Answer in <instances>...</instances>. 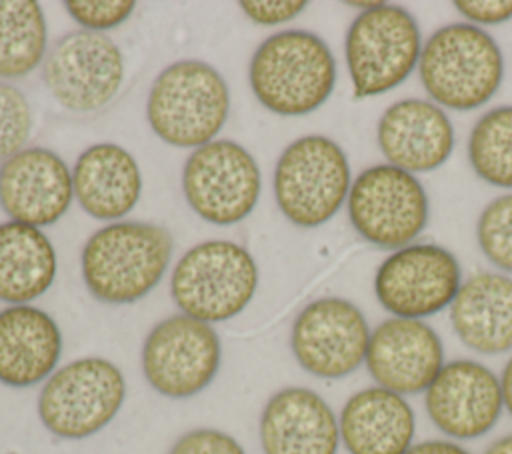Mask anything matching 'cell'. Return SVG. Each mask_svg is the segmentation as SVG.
<instances>
[{
	"mask_svg": "<svg viewBox=\"0 0 512 454\" xmlns=\"http://www.w3.org/2000/svg\"><path fill=\"white\" fill-rule=\"evenodd\" d=\"M174 240L152 222L118 220L98 228L82 248L88 292L106 304H132L162 280Z\"/></svg>",
	"mask_w": 512,
	"mask_h": 454,
	"instance_id": "6da1fadb",
	"label": "cell"
},
{
	"mask_svg": "<svg viewBox=\"0 0 512 454\" xmlns=\"http://www.w3.org/2000/svg\"><path fill=\"white\" fill-rule=\"evenodd\" d=\"M248 78L256 100L266 110L304 116L330 98L336 86V60L314 32L282 30L256 48Z\"/></svg>",
	"mask_w": 512,
	"mask_h": 454,
	"instance_id": "7a4b0ae2",
	"label": "cell"
},
{
	"mask_svg": "<svg viewBox=\"0 0 512 454\" xmlns=\"http://www.w3.org/2000/svg\"><path fill=\"white\" fill-rule=\"evenodd\" d=\"M418 76L440 108L476 110L490 102L502 84V50L480 26L454 22L422 44Z\"/></svg>",
	"mask_w": 512,
	"mask_h": 454,
	"instance_id": "3957f363",
	"label": "cell"
},
{
	"mask_svg": "<svg viewBox=\"0 0 512 454\" xmlns=\"http://www.w3.org/2000/svg\"><path fill=\"white\" fill-rule=\"evenodd\" d=\"M230 112L222 74L196 58L168 64L152 82L146 118L152 132L176 148H200L216 140Z\"/></svg>",
	"mask_w": 512,
	"mask_h": 454,
	"instance_id": "277c9868",
	"label": "cell"
},
{
	"mask_svg": "<svg viewBox=\"0 0 512 454\" xmlns=\"http://www.w3.org/2000/svg\"><path fill=\"white\" fill-rule=\"evenodd\" d=\"M258 266L232 240H206L188 248L170 276V296L182 314L206 324L238 316L254 298Z\"/></svg>",
	"mask_w": 512,
	"mask_h": 454,
	"instance_id": "5b68a950",
	"label": "cell"
},
{
	"mask_svg": "<svg viewBox=\"0 0 512 454\" xmlns=\"http://www.w3.org/2000/svg\"><path fill=\"white\" fill-rule=\"evenodd\" d=\"M350 164L332 138L300 136L280 154L274 196L280 212L300 228H316L336 216L348 200Z\"/></svg>",
	"mask_w": 512,
	"mask_h": 454,
	"instance_id": "8992f818",
	"label": "cell"
},
{
	"mask_svg": "<svg viewBox=\"0 0 512 454\" xmlns=\"http://www.w3.org/2000/svg\"><path fill=\"white\" fill-rule=\"evenodd\" d=\"M344 52L356 98L390 92L418 66L422 52L418 22L402 6L376 2L352 20Z\"/></svg>",
	"mask_w": 512,
	"mask_h": 454,
	"instance_id": "52a82bcc",
	"label": "cell"
},
{
	"mask_svg": "<svg viewBox=\"0 0 512 454\" xmlns=\"http://www.w3.org/2000/svg\"><path fill=\"white\" fill-rule=\"evenodd\" d=\"M126 398L122 370L100 356L72 360L42 386L38 416L62 440H82L108 426Z\"/></svg>",
	"mask_w": 512,
	"mask_h": 454,
	"instance_id": "ba28073f",
	"label": "cell"
},
{
	"mask_svg": "<svg viewBox=\"0 0 512 454\" xmlns=\"http://www.w3.org/2000/svg\"><path fill=\"white\" fill-rule=\"evenodd\" d=\"M348 218L374 246L404 248L428 222V196L416 174L392 164L362 170L348 192Z\"/></svg>",
	"mask_w": 512,
	"mask_h": 454,
	"instance_id": "9c48e42d",
	"label": "cell"
},
{
	"mask_svg": "<svg viewBox=\"0 0 512 454\" xmlns=\"http://www.w3.org/2000/svg\"><path fill=\"white\" fill-rule=\"evenodd\" d=\"M260 168L238 142L216 138L186 158L182 192L206 222L230 226L248 218L260 196Z\"/></svg>",
	"mask_w": 512,
	"mask_h": 454,
	"instance_id": "30bf717a",
	"label": "cell"
},
{
	"mask_svg": "<svg viewBox=\"0 0 512 454\" xmlns=\"http://www.w3.org/2000/svg\"><path fill=\"white\" fill-rule=\"evenodd\" d=\"M124 60L116 42L90 30L60 36L42 62V80L50 96L72 112H94L120 90Z\"/></svg>",
	"mask_w": 512,
	"mask_h": 454,
	"instance_id": "8fae6325",
	"label": "cell"
},
{
	"mask_svg": "<svg viewBox=\"0 0 512 454\" xmlns=\"http://www.w3.org/2000/svg\"><path fill=\"white\" fill-rule=\"evenodd\" d=\"M222 346L212 324L174 314L160 320L142 346L146 382L162 396L190 398L218 374Z\"/></svg>",
	"mask_w": 512,
	"mask_h": 454,
	"instance_id": "7c38bea8",
	"label": "cell"
},
{
	"mask_svg": "<svg viewBox=\"0 0 512 454\" xmlns=\"http://www.w3.org/2000/svg\"><path fill=\"white\" fill-rule=\"evenodd\" d=\"M462 286L454 254L438 244H408L392 252L376 270L374 292L396 318L422 320L448 308Z\"/></svg>",
	"mask_w": 512,
	"mask_h": 454,
	"instance_id": "4fadbf2b",
	"label": "cell"
},
{
	"mask_svg": "<svg viewBox=\"0 0 512 454\" xmlns=\"http://www.w3.org/2000/svg\"><path fill=\"white\" fill-rule=\"evenodd\" d=\"M370 334L372 330L356 304L326 296L300 310L292 324L290 348L308 374L338 380L366 360Z\"/></svg>",
	"mask_w": 512,
	"mask_h": 454,
	"instance_id": "5bb4252c",
	"label": "cell"
},
{
	"mask_svg": "<svg viewBox=\"0 0 512 454\" xmlns=\"http://www.w3.org/2000/svg\"><path fill=\"white\" fill-rule=\"evenodd\" d=\"M424 406L430 422L448 438H480L500 420V378L476 360H450L426 388Z\"/></svg>",
	"mask_w": 512,
	"mask_h": 454,
	"instance_id": "9a60e30c",
	"label": "cell"
},
{
	"mask_svg": "<svg viewBox=\"0 0 512 454\" xmlns=\"http://www.w3.org/2000/svg\"><path fill=\"white\" fill-rule=\"evenodd\" d=\"M364 364L376 386L408 396L426 392L446 362L430 324L392 316L372 330Z\"/></svg>",
	"mask_w": 512,
	"mask_h": 454,
	"instance_id": "2e32d148",
	"label": "cell"
},
{
	"mask_svg": "<svg viewBox=\"0 0 512 454\" xmlns=\"http://www.w3.org/2000/svg\"><path fill=\"white\" fill-rule=\"evenodd\" d=\"M72 198V172L48 148H24L0 166V206L12 222L50 226L66 214Z\"/></svg>",
	"mask_w": 512,
	"mask_h": 454,
	"instance_id": "e0dca14e",
	"label": "cell"
},
{
	"mask_svg": "<svg viewBox=\"0 0 512 454\" xmlns=\"http://www.w3.org/2000/svg\"><path fill=\"white\" fill-rule=\"evenodd\" d=\"M376 138L386 164L410 174L440 168L454 148V128L448 114L422 98L390 104L380 116Z\"/></svg>",
	"mask_w": 512,
	"mask_h": 454,
	"instance_id": "ac0fdd59",
	"label": "cell"
},
{
	"mask_svg": "<svg viewBox=\"0 0 512 454\" xmlns=\"http://www.w3.org/2000/svg\"><path fill=\"white\" fill-rule=\"evenodd\" d=\"M260 446L264 454H338V418L318 392L282 388L260 414Z\"/></svg>",
	"mask_w": 512,
	"mask_h": 454,
	"instance_id": "d6986e66",
	"label": "cell"
},
{
	"mask_svg": "<svg viewBox=\"0 0 512 454\" xmlns=\"http://www.w3.org/2000/svg\"><path fill=\"white\" fill-rule=\"evenodd\" d=\"M62 334L56 320L30 304L0 310V382L28 388L56 372Z\"/></svg>",
	"mask_w": 512,
	"mask_h": 454,
	"instance_id": "ffe728a7",
	"label": "cell"
},
{
	"mask_svg": "<svg viewBox=\"0 0 512 454\" xmlns=\"http://www.w3.org/2000/svg\"><path fill=\"white\" fill-rule=\"evenodd\" d=\"M338 428L348 454H404L416 434V416L404 396L370 386L346 400Z\"/></svg>",
	"mask_w": 512,
	"mask_h": 454,
	"instance_id": "44dd1931",
	"label": "cell"
},
{
	"mask_svg": "<svg viewBox=\"0 0 512 454\" xmlns=\"http://www.w3.org/2000/svg\"><path fill=\"white\" fill-rule=\"evenodd\" d=\"M72 186L76 202L88 216L118 222L140 200V166L118 144H94L78 156L72 170Z\"/></svg>",
	"mask_w": 512,
	"mask_h": 454,
	"instance_id": "7402d4cb",
	"label": "cell"
},
{
	"mask_svg": "<svg viewBox=\"0 0 512 454\" xmlns=\"http://www.w3.org/2000/svg\"><path fill=\"white\" fill-rule=\"evenodd\" d=\"M450 322L458 340L478 354L512 350V278L478 272L464 280L450 304Z\"/></svg>",
	"mask_w": 512,
	"mask_h": 454,
	"instance_id": "603a6c76",
	"label": "cell"
},
{
	"mask_svg": "<svg viewBox=\"0 0 512 454\" xmlns=\"http://www.w3.org/2000/svg\"><path fill=\"white\" fill-rule=\"evenodd\" d=\"M56 272V250L42 228L0 224V302L30 304L48 292Z\"/></svg>",
	"mask_w": 512,
	"mask_h": 454,
	"instance_id": "cb8c5ba5",
	"label": "cell"
},
{
	"mask_svg": "<svg viewBox=\"0 0 512 454\" xmlns=\"http://www.w3.org/2000/svg\"><path fill=\"white\" fill-rule=\"evenodd\" d=\"M48 28L34 0H0V78L16 80L46 58Z\"/></svg>",
	"mask_w": 512,
	"mask_h": 454,
	"instance_id": "d4e9b609",
	"label": "cell"
},
{
	"mask_svg": "<svg viewBox=\"0 0 512 454\" xmlns=\"http://www.w3.org/2000/svg\"><path fill=\"white\" fill-rule=\"evenodd\" d=\"M472 170L496 188H512V106L488 110L468 136Z\"/></svg>",
	"mask_w": 512,
	"mask_h": 454,
	"instance_id": "484cf974",
	"label": "cell"
},
{
	"mask_svg": "<svg viewBox=\"0 0 512 454\" xmlns=\"http://www.w3.org/2000/svg\"><path fill=\"white\" fill-rule=\"evenodd\" d=\"M476 238L482 254L500 270L512 272V194L490 200L478 216Z\"/></svg>",
	"mask_w": 512,
	"mask_h": 454,
	"instance_id": "4316f807",
	"label": "cell"
},
{
	"mask_svg": "<svg viewBox=\"0 0 512 454\" xmlns=\"http://www.w3.org/2000/svg\"><path fill=\"white\" fill-rule=\"evenodd\" d=\"M32 130V110L24 92L0 82V160L24 150Z\"/></svg>",
	"mask_w": 512,
	"mask_h": 454,
	"instance_id": "83f0119b",
	"label": "cell"
},
{
	"mask_svg": "<svg viewBox=\"0 0 512 454\" xmlns=\"http://www.w3.org/2000/svg\"><path fill=\"white\" fill-rule=\"evenodd\" d=\"M68 14L90 32H102L120 26L136 8L132 0H68Z\"/></svg>",
	"mask_w": 512,
	"mask_h": 454,
	"instance_id": "f1b7e54d",
	"label": "cell"
},
{
	"mask_svg": "<svg viewBox=\"0 0 512 454\" xmlns=\"http://www.w3.org/2000/svg\"><path fill=\"white\" fill-rule=\"evenodd\" d=\"M168 454H246L236 438L216 428H194L182 434Z\"/></svg>",
	"mask_w": 512,
	"mask_h": 454,
	"instance_id": "f546056e",
	"label": "cell"
},
{
	"mask_svg": "<svg viewBox=\"0 0 512 454\" xmlns=\"http://www.w3.org/2000/svg\"><path fill=\"white\" fill-rule=\"evenodd\" d=\"M240 8L254 24L274 26V24H284V22H290L292 18H296L306 8V2H302V0H290V2L244 0V2H240Z\"/></svg>",
	"mask_w": 512,
	"mask_h": 454,
	"instance_id": "4dcf8cb0",
	"label": "cell"
},
{
	"mask_svg": "<svg viewBox=\"0 0 512 454\" xmlns=\"http://www.w3.org/2000/svg\"><path fill=\"white\" fill-rule=\"evenodd\" d=\"M454 8L474 26H496L512 18V0H456Z\"/></svg>",
	"mask_w": 512,
	"mask_h": 454,
	"instance_id": "1f68e13d",
	"label": "cell"
},
{
	"mask_svg": "<svg viewBox=\"0 0 512 454\" xmlns=\"http://www.w3.org/2000/svg\"><path fill=\"white\" fill-rule=\"evenodd\" d=\"M404 454H470L464 446L450 440H424L412 444Z\"/></svg>",
	"mask_w": 512,
	"mask_h": 454,
	"instance_id": "d6a6232c",
	"label": "cell"
},
{
	"mask_svg": "<svg viewBox=\"0 0 512 454\" xmlns=\"http://www.w3.org/2000/svg\"><path fill=\"white\" fill-rule=\"evenodd\" d=\"M500 388H502V400H504V408L508 410V414L512 416V358L506 362L502 376H500Z\"/></svg>",
	"mask_w": 512,
	"mask_h": 454,
	"instance_id": "836d02e7",
	"label": "cell"
},
{
	"mask_svg": "<svg viewBox=\"0 0 512 454\" xmlns=\"http://www.w3.org/2000/svg\"><path fill=\"white\" fill-rule=\"evenodd\" d=\"M484 454H512V434H506L498 440H494L486 450Z\"/></svg>",
	"mask_w": 512,
	"mask_h": 454,
	"instance_id": "e575fe53",
	"label": "cell"
}]
</instances>
